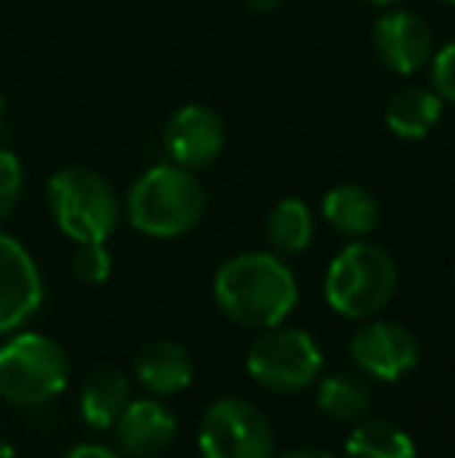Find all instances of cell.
I'll return each instance as SVG.
<instances>
[{"instance_id": "obj_1", "label": "cell", "mask_w": 455, "mask_h": 458, "mask_svg": "<svg viewBox=\"0 0 455 458\" xmlns=\"http://www.w3.org/2000/svg\"><path fill=\"white\" fill-rule=\"evenodd\" d=\"M213 296L222 315L240 327L284 325L287 315L297 309L299 284L284 256L278 253H237L219 266L213 277Z\"/></svg>"}, {"instance_id": "obj_2", "label": "cell", "mask_w": 455, "mask_h": 458, "mask_svg": "<svg viewBox=\"0 0 455 458\" xmlns=\"http://www.w3.org/2000/svg\"><path fill=\"white\" fill-rule=\"evenodd\" d=\"M206 212V187L178 163L150 165L125 193V216L134 231L156 241H175L200 225Z\"/></svg>"}, {"instance_id": "obj_3", "label": "cell", "mask_w": 455, "mask_h": 458, "mask_svg": "<svg viewBox=\"0 0 455 458\" xmlns=\"http://www.w3.org/2000/svg\"><path fill=\"white\" fill-rule=\"evenodd\" d=\"M47 212L72 243H106L119 228L122 203L100 172L66 165L47 182Z\"/></svg>"}, {"instance_id": "obj_4", "label": "cell", "mask_w": 455, "mask_h": 458, "mask_svg": "<svg viewBox=\"0 0 455 458\" xmlns=\"http://www.w3.org/2000/svg\"><path fill=\"white\" fill-rule=\"evenodd\" d=\"M393 256L371 241H352L331 259L324 272V300L343 318H371L396 293Z\"/></svg>"}, {"instance_id": "obj_5", "label": "cell", "mask_w": 455, "mask_h": 458, "mask_svg": "<svg viewBox=\"0 0 455 458\" xmlns=\"http://www.w3.org/2000/svg\"><path fill=\"white\" fill-rule=\"evenodd\" d=\"M69 384V356L54 337L13 334L0 346V396L13 405H44Z\"/></svg>"}, {"instance_id": "obj_6", "label": "cell", "mask_w": 455, "mask_h": 458, "mask_svg": "<svg viewBox=\"0 0 455 458\" xmlns=\"http://www.w3.org/2000/svg\"><path fill=\"white\" fill-rule=\"evenodd\" d=\"M324 365L322 346L299 327H265L247 350V371L272 393H299L318 377Z\"/></svg>"}, {"instance_id": "obj_7", "label": "cell", "mask_w": 455, "mask_h": 458, "mask_svg": "<svg viewBox=\"0 0 455 458\" xmlns=\"http://www.w3.org/2000/svg\"><path fill=\"white\" fill-rule=\"evenodd\" d=\"M197 446L203 458H274V430L253 403L225 396L203 411Z\"/></svg>"}, {"instance_id": "obj_8", "label": "cell", "mask_w": 455, "mask_h": 458, "mask_svg": "<svg viewBox=\"0 0 455 458\" xmlns=\"http://www.w3.org/2000/svg\"><path fill=\"white\" fill-rule=\"evenodd\" d=\"M350 359L368 377L400 380L421 359L418 337L400 321H368L350 340Z\"/></svg>"}, {"instance_id": "obj_9", "label": "cell", "mask_w": 455, "mask_h": 458, "mask_svg": "<svg viewBox=\"0 0 455 458\" xmlns=\"http://www.w3.org/2000/svg\"><path fill=\"white\" fill-rule=\"evenodd\" d=\"M228 144L225 122L215 109L203 103H184L169 115L163 128V147L172 163L197 172L213 165Z\"/></svg>"}, {"instance_id": "obj_10", "label": "cell", "mask_w": 455, "mask_h": 458, "mask_svg": "<svg viewBox=\"0 0 455 458\" xmlns=\"http://www.w3.org/2000/svg\"><path fill=\"white\" fill-rule=\"evenodd\" d=\"M44 302V281L35 256L0 231V334H13L31 321Z\"/></svg>"}, {"instance_id": "obj_11", "label": "cell", "mask_w": 455, "mask_h": 458, "mask_svg": "<svg viewBox=\"0 0 455 458\" xmlns=\"http://www.w3.org/2000/svg\"><path fill=\"white\" fill-rule=\"evenodd\" d=\"M371 44L383 66L393 75H415L427 69L434 56V31L418 13L390 6L375 22Z\"/></svg>"}, {"instance_id": "obj_12", "label": "cell", "mask_w": 455, "mask_h": 458, "mask_svg": "<svg viewBox=\"0 0 455 458\" xmlns=\"http://www.w3.org/2000/svg\"><path fill=\"white\" fill-rule=\"evenodd\" d=\"M115 443L131 458H156L172 446L178 434V421L169 405H163L156 396L131 399L119 421L113 424Z\"/></svg>"}, {"instance_id": "obj_13", "label": "cell", "mask_w": 455, "mask_h": 458, "mask_svg": "<svg viewBox=\"0 0 455 458\" xmlns=\"http://www.w3.org/2000/svg\"><path fill=\"white\" fill-rule=\"evenodd\" d=\"M134 374L153 396H175L194 384V356L175 340H150L134 356Z\"/></svg>"}, {"instance_id": "obj_14", "label": "cell", "mask_w": 455, "mask_h": 458, "mask_svg": "<svg viewBox=\"0 0 455 458\" xmlns=\"http://www.w3.org/2000/svg\"><path fill=\"white\" fill-rule=\"evenodd\" d=\"M322 216L337 234L362 241V237L375 234L377 225H381V203L368 187L346 182L324 193Z\"/></svg>"}, {"instance_id": "obj_15", "label": "cell", "mask_w": 455, "mask_h": 458, "mask_svg": "<svg viewBox=\"0 0 455 458\" xmlns=\"http://www.w3.org/2000/svg\"><path fill=\"white\" fill-rule=\"evenodd\" d=\"M443 106L440 94L431 85H409L400 94H393V100L387 103V122L390 134L400 140H421L440 125L443 119Z\"/></svg>"}, {"instance_id": "obj_16", "label": "cell", "mask_w": 455, "mask_h": 458, "mask_svg": "<svg viewBox=\"0 0 455 458\" xmlns=\"http://www.w3.org/2000/svg\"><path fill=\"white\" fill-rule=\"evenodd\" d=\"M128 403H131V384H128V377L119 368H113V365L94 368L85 377L79 409L88 428L110 430L113 424L119 421V415L125 411Z\"/></svg>"}, {"instance_id": "obj_17", "label": "cell", "mask_w": 455, "mask_h": 458, "mask_svg": "<svg viewBox=\"0 0 455 458\" xmlns=\"http://www.w3.org/2000/svg\"><path fill=\"white\" fill-rule=\"evenodd\" d=\"M371 403H375L371 384L362 374H352V371H337L331 377H324L316 393L318 411L337 424L362 421L371 411Z\"/></svg>"}, {"instance_id": "obj_18", "label": "cell", "mask_w": 455, "mask_h": 458, "mask_svg": "<svg viewBox=\"0 0 455 458\" xmlns=\"http://www.w3.org/2000/svg\"><path fill=\"white\" fill-rule=\"evenodd\" d=\"M312 234H316V218H312V209L306 199L284 197L272 206V212L265 218V237L272 253L278 256L303 253L312 243Z\"/></svg>"}, {"instance_id": "obj_19", "label": "cell", "mask_w": 455, "mask_h": 458, "mask_svg": "<svg viewBox=\"0 0 455 458\" xmlns=\"http://www.w3.org/2000/svg\"><path fill=\"white\" fill-rule=\"evenodd\" d=\"M412 434L393 421L362 418L346 437V458H415Z\"/></svg>"}, {"instance_id": "obj_20", "label": "cell", "mask_w": 455, "mask_h": 458, "mask_svg": "<svg viewBox=\"0 0 455 458\" xmlns=\"http://www.w3.org/2000/svg\"><path fill=\"white\" fill-rule=\"evenodd\" d=\"M25 191V172L22 163L13 150L0 147V222L13 216Z\"/></svg>"}, {"instance_id": "obj_21", "label": "cell", "mask_w": 455, "mask_h": 458, "mask_svg": "<svg viewBox=\"0 0 455 458\" xmlns=\"http://www.w3.org/2000/svg\"><path fill=\"white\" fill-rule=\"evenodd\" d=\"M72 272L81 284H104L113 275V256L104 243H79Z\"/></svg>"}, {"instance_id": "obj_22", "label": "cell", "mask_w": 455, "mask_h": 458, "mask_svg": "<svg viewBox=\"0 0 455 458\" xmlns=\"http://www.w3.org/2000/svg\"><path fill=\"white\" fill-rule=\"evenodd\" d=\"M427 72H431V88L440 94V100L455 106V38L434 50Z\"/></svg>"}, {"instance_id": "obj_23", "label": "cell", "mask_w": 455, "mask_h": 458, "mask_svg": "<svg viewBox=\"0 0 455 458\" xmlns=\"http://www.w3.org/2000/svg\"><path fill=\"white\" fill-rule=\"evenodd\" d=\"M63 458H122V455L113 453V449H106V446H97V443H85V446L69 449Z\"/></svg>"}, {"instance_id": "obj_24", "label": "cell", "mask_w": 455, "mask_h": 458, "mask_svg": "<svg viewBox=\"0 0 455 458\" xmlns=\"http://www.w3.org/2000/svg\"><path fill=\"white\" fill-rule=\"evenodd\" d=\"M274 458H334V455L324 453V449H318V446H299V449H291V453L274 455Z\"/></svg>"}, {"instance_id": "obj_25", "label": "cell", "mask_w": 455, "mask_h": 458, "mask_svg": "<svg viewBox=\"0 0 455 458\" xmlns=\"http://www.w3.org/2000/svg\"><path fill=\"white\" fill-rule=\"evenodd\" d=\"M281 0H247V6L249 10H256V13H268V10H274Z\"/></svg>"}, {"instance_id": "obj_26", "label": "cell", "mask_w": 455, "mask_h": 458, "mask_svg": "<svg viewBox=\"0 0 455 458\" xmlns=\"http://www.w3.org/2000/svg\"><path fill=\"white\" fill-rule=\"evenodd\" d=\"M0 458H16V449H13L6 440H0Z\"/></svg>"}, {"instance_id": "obj_27", "label": "cell", "mask_w": 455, "mask_h": 458, "mask_svg": "<svg viewBox=\"0 0 455 458\" xmlns=\"http://www.w3.org/2000/svg\"><path fill=\"white\" fill-rule=\"evenodd\" d=\"M368 4H375V6H383V10H390V6L402 4V0H368Z\"/></svg>"}, {"instance_id": "obj_28", "label": "cell", "mask_w": 455, "mask_h": 458, "mask_svg": "<svg viewBox=\"0 0 455 458\" xmlns=\"http://www.w3.org/2000/svg\"><path fill=\"white\" fill-rule=\"evenodd\" d=\"M0 119H4V94H0Z\"/></svg>"}, {"instance_id": "obj_29", "label": "cell", "mask_w": 455, "mask_h": 458, "mask_svg": "<svg viewBox=\"0 0 455 458\" xmlns=\"http://www.w3.org/2000/svg\"><path fill=\"white\" fill-rule=\"evenodd\" d=\"M440 4H450V6H455V0H440Z\"/></svg>"}, {"instance_id": "obj_30", "label": "cell", "mask_w": 455, "mask_h": 458, "mask_svg": "<svg viewBox=\"0 0 455 458\" xmlns=\"http://www.w3.org/2000/svg\"><path fill=\"white\" fill-rule=\"evenodd\" d=\"M452 281H455V268H452Z\"/></svg>"}]
</instances>
